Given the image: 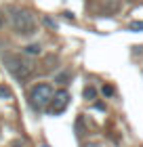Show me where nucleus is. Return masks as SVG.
Masks as SVG:
<instances>
[{
    "label": "nucleus",
    "mask_w": 143,
    "mask_h": 147,
    "mask_svg": "<svg viewBox=\"0 0 143 147\" xmlns=\"http://www.w3.org/2000/svg\"><path fill=\"white\" fill-rule=\"evenodd\" d=\"M2 63L6 65V69L11 71V76L17 80V82H25L32 76V65L28 61H23L21 55H15V53H4L2 55Z\"/></svg>",
    "instance_id": "nucleus-1"
},
{
    "label": "nucleus",
    "mask_w": 143,
    "mask_h": 147,
    "mask_svg": "<svg viewBox=\"0 0 143 147\" xmlns=\"http://www.w3.org/2000/svg\"><path fill=\"white\" fill-rule=\"evenodd\" d=\"M11 23L13 30L21 36H32L36 32V19L25 9H11Z\"/></svg>",
    "instance_id": "nucleus-2"
},
{
    "label": "nucleus",
    "mask_w": 143,
    "mask_h": 147,
    "mask_svg": "<svg viewBox=\"0 0 143 147\" xmlns=\"http://www.w3.org/2000/svg\"><path fill=\"white\" fill-rule=\"evenodd\" d=\"M53 95H55V90H53L51 84H36L30 90V105L34 109H44L51 103Z\"/></svg>",
    "instance_id": "nucleus-3"
},
{
    "label": "nucleus",
    "mask_w": 143,
    "mask_h": 147,
    "mask_svg": "<svg viewBox=\"0 0 143 147\" xmlns=\"http://www.w3.org/2000/svg\"><path fill=\"white\" fill-rule=\"evenodd\" d=\"M67 103H70V92H67L65 88H61V90H57L55 95H53V99H51V113L55 116V113H61L65 107H67Z\"/></svg>",
    "instance_id": "nucleus-4"
},
{
    "label": "nucleus",
    "mask_w": 143,
    "mask_h": 147,
    "mask_svg": "<svg viewBox=\"0 0 143 147\" xmlns=\"http://www.w3.org/2000/svg\"><path fill=\"white\" fill-rule=\"evenodd\" d=\"M25 53L28 55H40L42 49H40V44H30V46H25Z\"/></svg>",
    "instance_id": "nucleus-5"
},
{
    "label": "nucleus",
    "mask_w": 143,
    "mask_h": 147,
    "mask_svg": "<svg viewBox=\"0 0 143 147\" xmlns=\"http://www.w3.org/2000/svg\"><path fill=\"white\" fill-rule=\"evenodd\" d=\"M95 97H97V90H95V86H86V88H84V99L93 101Z\"/></svg>",
    "instance_id": "nucleus-6"
},
{
    "label": "nucleus",
    "mask_w": 143,
    "mask_h": 147,
    "mask_svg": "<svg viewBox=\"0 0 143 147\" xmlns=\"http://www.w3.org/2000/svg\"><path fill=\"white\" fill-rule=\"evenodd\" d=\"M67 80H70V71H61L55 76V82H59V84H67Z\"/></svg>",
    "instance_id": "nucleus-7"
},
{
    "label": "nucleus",
    "mask_w": 143,
    "mask_h": 147,
    "mask_svg": "<svg viewBox=\"0 0 143 147\" xmlns=\"http://www.w3.org/2000/svg\"><path fill=\"white\" fill-rule=\"evenodd\" d=\"M0 99H13V92H11V88H6L4 84H0Z\"/></svg>",
    "instance_id": "nucleus-8"
},
{
    "label": "nucleus",
    "mask_w": 143,
    "mask_h": 147,
    "mask_svg": "<svg viewBox=\"0 0 143 147\" xmlns=\"http://www.w3.org/2000/svg\"><path fill=\"white\" fill-rule=\"evenodd\" d=\"M128 30H131V32H139V30H143V21H139V23H131V25H128Z\"/></svg>",
    "instance_id": "nucleus-9"
},
{
    "label": "nucleus",
    "mask_w": 143,
    "mask_h": 147,
    "mask_svg": "<svg viewBox=\"0 0 143 147\" xmlns=\"http://www.w3.org/2000/svg\"><path fill=\"white\" fill-rule=\"evenodd\" d=\"M101 92H103L105 97H112V95H114V86H103V88H101Z\"/></svg>",
    "instance_id": "nucleus-10"
},
{
    "label": "nucleus",
    "mask_w": 143,
    "mask_h": 147,
    "mask_svg": "<svg viewBox=\"0 0 143 147\" xmlns=\"http://www.w3.org/2000/svg\"><path fill=\"white\" fill-rule=\"evenodd\" d=\"M44 21H46V25H51V28H57V23H55V21H51V19H44Z\"/></svg>",
    "instance_id": "nucleus-11"
},
{
    "label": "nucleus",
    "mask_w": 143,
    "mask_h": 147,
    "mask_svg": "<svg viewBox=\"0 0 143 147\" xmlns=\"http://www.w3.org/2000/svg\"><path fill=\"white\" fill-rule=\"evenodd\" d=\"M0 28H2V15H0Z\"/></svg>",
    "instance_id": "nucleus-12"
},
{
    "label": "nucleus",
    "mask_w": 143,
    "mask_h": 147,
    "mask_svg": "<svg viewBox=\"0 0 143 147\" xmlns=\"http://www.w3.org/2000/svg\"><path fill=\"white\" fill-rule=\"evenodd\" d=\"M86 147H97V145H86Z\"/></svg>",
    "instance_id": "nucleus-13"
},
{
    "label": "nucleus",
    "mask_w": 143,
    "mask_h": 147,
    "mask_svg": "<svg viewBox=\"0 0 143 147\" xmlns=\"http://www.w3.org/2000/svg\"><path fill=\"white\" fill-rule=\"evenodd\" d=\"M42 147H49V145H42Z\"/></svg>",
    "instance_id": "nucleus-14"
}]
</instances>
